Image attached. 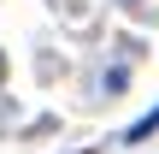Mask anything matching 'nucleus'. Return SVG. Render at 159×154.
<instances>
[{"mask_svg":"<svg viewBox=\"0 0 159 154\" xmlns=\"http://www.w3.org/2000/svg\"><path fill=\"white\" fill-rule=\"evenodd\" d=\"M153 131H159V107H153V113H148V119H136V125H130V142H148Z\"/></svg>","mask_w":159,"mask_h":154,"instance_id":"1","label":"nucleus"},{"mask_svg":"<svg viewBox=\"0 0 159 154\" xmlns=\"http://www.w3.org/2000/svg\"><path fill=\"white\" fill-rule=\"evenodd\" d=\"M0 83H6V53H0Z\"/></svg>","mask_w":159,"mask_h":154,"instance_id":"2","label":"nucleus"},{"mask_svg":"<svg viewBox=\"0 0 159 154\" xmlns=\"http://www.w3.org/2000/svg\"><path fill=\"white\" fill-rule=\"evenodd\" d=\"M83 154H89V148H83Z\"/></svg>","mask_w":159,"mask_h":154,"instance_id":"3","label":"nucleus"}]
</instances>
